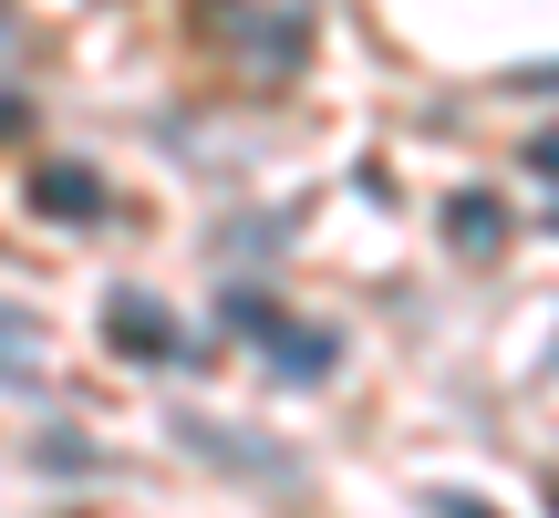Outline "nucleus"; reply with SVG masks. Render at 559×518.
Returning a JSON list of instances; mask_svg holds the SVG:
<instances>
[{
  "instance_id": "obj_4",
  "label": "nucleus",
  "mask_w": 559,
  "mask_h": 518,
  "mask_svg": "<svg viewBox=\"0 0 559 518\" xmlns=\"http://www.w3.org/2000/svg\"><path fill=\"white\" fill-rule=\"evenodd\" d=\"M32 219L94 228L104 219V177H94V166H41V177H32Z\"/></svg>"
},
{
  "instance_id": "obj_3",
  "label": "nucleus",
  "mask_w": 559,
  "mask_h": 518,
  "mask_svg": "<svg viewBox=\"0 0 559 518\" xmlns=\"http://www.w3.org/2000/svg\"><path fill=\"white\" fill-rule=\"evenodd\" d=\"M104 332H115V353H145V363H177V353H198V342H187V332H177V321H166L145 291H115Z\"/></svg>"
},
{
  "instance_id": "obj_1",
  "label": "nucleus",
  "mask_w": 559,
  "mask_h": 518,
  "mask_svg": "<svg viewBox=\"0 0 559 518\" xmlns=\"http://www.w3.org/2000/svg\"><path fill=\"white\" fill-rule=\"evenodd\" d=\"M218 321H228L239 342H260L270 384H321V374L342 363V332H332V321H290V311L270 301V291H249V280H239V291L218 301Z\"/></svg>"
},
{
  "instance_id": "obj_11",
  "label": "nucleus",
  "mask_w": 559,
  "mask_h": 518,
  "mask_svg": "<svg viewBox=\"0 0 559 518\" xmlns=\"http://www.w3.org/2000/svg\"><path fill=\"white\" fill-rule=\"evenodd\" d=\"M0 52H11V0H0Z\"/></svg>"
},
{
  "instance_id": "obj_7",
  "label": "nucleus",
  "mask_w": 559,
  "mask_h": 518,
  "mask_svg": "<svg viewBox=\"0 0 559 518\" xmlns=\"http://www.w3.org/2000/svg\"><path fill=\"white\" fill-rule=\"evenodd\" d=\"M0 353H41V321L21 301H0Z\"/></svg>"
},
{
  "instance_id": "obj_12",
  "label": "nucleus",
  "mask_w": 559,
  "mask_h": 518,
  "mask_svg": "<svg viewBox=\"0 0 559 518\" xmlns=\"http://www.w3.org/2000/svg\"><path fill=\"white\" fill-rule=\"evenodd\" d=\"M549 374H559V353H549Z\"/></svg>"
},
{
  "instance_id": "obj_9",
  "label": "nucleus",
  "mask_w": 559,
  "mask_h": 518,
  "mask_svg": "<svg viewBox=\"0 0 559 518\" xmlns=\"http://www.w3.org/2000/svg\"><path fill=\"white\" fill-rule=\"evenodd\" d=\"M508 94H559V62H519V73H508Z\"/></svg>"
},
{
  "instance_id": "obj_6",
  "label": "nucleus",
  "mask_w": 559,
  "mask_h": 518,
  "mask_svg": "<svg viewBox=\"0 0 559 518\" xmlns=\"http://www.w3.org/2000/svg\"><path fill=\"white\" fill-rule=\"evenodd\" d=\"M41 467H52V478H94V467H115V457L83 446V436H41Z\"/></svg>"
},
{
  "instance_id": "obj_5",
  "label": "nucleus",
  "mask_w": 559,
  "mask_h": 518,
  "mask_svg": "<svg viewBox=\"0 0 559 518\" xmlns=\"http://www.w3.org/2000/svg\"><path fill=\"white\" fill-rule=\"evenodd\" d=\"M445 239H456L466 259H487V249L508 239V208L487 198V187H466V198H445Z\"/></svg>"
},
{
  "instance_id": "obj_10",
  "label": "nucleus",
  "mask_w": 559,
  "mask_h": 518,
  "mask_svg": "<svg viewBox=\"0 0 559 518\" xmlns=\"http://www.w3.org/2000/svg\"><path fill=\"white\" fill-rule=\"evenodd\" d=\"M539 166H549V177H559V136H549V145H539Z\"/></svg>"
},
{
  "instance_id": "obj_8",
  "label": "nucleus",
  "mask_w": 559,
  "mask_h": 518,
  "mask_svg": "<svg viewBox=\"0 0 559 518\" xmlns=\"http://www.w3.org/2000/svg\"><path fill=\"white\" fill-rule=\"evenodd\" d=\"M425 518H498L487 498H466V487H436V498H425Z\"/></svg>"
},
{
  "instance_id": "obj_2",
  "label": "nucleus",
  "mask_w": 559,
  "mask_h": 518,
  "mask_svg": "<svg viewBox=\"0 0 559 518\" xmlns=\"http://www.w3.org/2000/svg\"><path fill=\"white\" fill-rule=\"evenodd\" d=\"M166 436L187 446V457H218L239 487H270V498H300V457L260 425H228V415H166Z\"/></svg>"
}]
</instances>
